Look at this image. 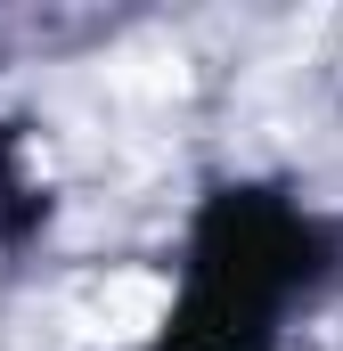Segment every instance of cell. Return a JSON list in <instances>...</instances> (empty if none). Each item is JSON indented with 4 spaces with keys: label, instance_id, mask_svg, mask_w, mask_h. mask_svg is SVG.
<instances>
[{
    "label": "cell",
    "instance_id": "cell-1",
    "mask_svg": "<svg viewBox=\"0 0 343 351\" xmlns=\"http://www.w3.org/2000/svg\"><path fill=\"white\" fill-rule=\"evenodd\" d=\"M311 278V221L261 196H221L196 229L188 311L172 319L164 351H254L270 343L286 294Z\"/></svg>",
    "mask_w": 343,
    "mask_h": 351
}]
</instances>
